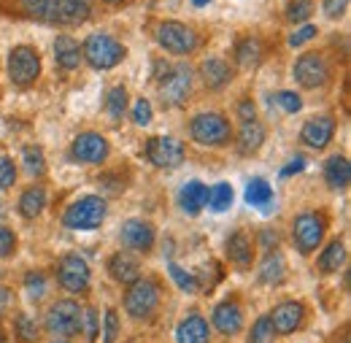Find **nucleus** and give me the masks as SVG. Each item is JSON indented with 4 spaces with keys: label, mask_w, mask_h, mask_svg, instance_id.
<instances>
[{
    "label": "nucleus",
    "mask_w": 351,
    "mask_h": 343,
    "mask_svg": "<svg viewBox=\"0 0 351 343\" xmlns=\"http://www.w3.org/2000/svg\"><path fill=\"white\" fill-rule=\"evenodd\" d=\"M157 76H160V100L171 108H178L189 100L192 95V82H195V73L186 62H157Z\"/></svg>",
    "instance_id": "f257e3e1"
},
{
    "label": "nucleus",
    "mask_w": 351,
    "mask_h": 343,
    "mask_svg": "<svg viewBox=\"0 0 351 343\" xmlns=\"http://www.w3.org/2000/svg\"><path fill=\"white\" fill-rule=\"evenodd\" d=\"M82 305L73 300H57L46 311V330L51 343H71L82 330Z\"/></svg>",
    "instance_id": "f03ea898"
},
{
    "label": "nucleus",
    "mask_w": 351,
    "mask_h": 343,
    "mask_svg": "<svg viewBox=\"0 0 351 343\" xmlns=\"http://www.w3.org/2000/svg\"><path fill=\"white\" fill-rule=\"evenodd\" d=\"M82 54L95 71H111L128 57V49L108 33H92L82 46Z\"/></svg>",
    "instance_id": "7ed1b4c3"
},
{
    "label": "nucleus",
    "mask_w": 351,
    "mask_h": 343,
    "mask_svg": "<svg viewBox=\"0 0 351 343\" xmlns=\"http://www.w3.org/2000/svg\"><path fill=\"white\" fill-rule=\"evenodd\" d=\"M154 38H157V43L165 51H171L176 57H186V54H192V51L200 49V33L195 27L184 25V22H176V19L160 22Z\"/></svg>",
    "instance_id": "20e7f679"
},
{
    "label": "nucleus",
    "mask_w": 351,
    "mask_h": 343,
    "mask_svg": "<svg viewBox=\"0 0 351 343\" xmlns=\"http://www.w3.org/2000/svg\"><path fill=\"white\" fill-rule=\"evenodd\" d=\"M108 214V206L100 195H84L76 203H71L62 214V224L68 230H95L103 224V219Z\"/></svg>",
    "instance_id": "39448f33"
},
{
    "label": "nucleus",
    "mask_w": 351,
    "mask_h": 343,
    "mask_svg": "<svg viewBox=\"0 0 351 343\" xmlns=\"http://www.w3.org/2000/svg\"><path fill=\"white\" fill-rule=\"evenodd\" d=\"M8 76H11L14 86H22V89L36 84L38 76H41V54H38V49L30 46V43L14 46L11 54H8Z\"/></svg>",
    "instance_id": "423d86ee"
},
{
    "label": "nucleus",
    "mask_w": 351,
    "mask_h": 343,
    "mask_svg": "<svg viewBox=\"0 0 351 343\" xmlns=\"http://www.w3.org/2000/svg\"><path fill=\"white\" fill-rule=\"evenodd\" d=\"M160 284L154 279H135L125 295V308L132 319H152L160 305Z\"/></svg>",
    "instance_id": "0eeeda50"
},
{
    "label": "nucleus",
    "mask_w": 351,
    "mask_h": 343,
    "mask_svg": "<svg viewBox=\"0 0 351 343\" xmlns=\"http://www.w3.org/2000/svg\"><path fill=\"white\" fill-rule=\"evenodd\" d=\"M292 235L300 255H313L327 235V219L322 211H303L292 224Z\"/></svg>",
    "instance_id": "6e6552de"
},
{
    "label": "nucleus",
    "mask_w": 351,
    "mask_h": 343,
    "mask_svg": "<svg viewBox=\"0 0 351 343\" xmlns=\"http://www.w3.org/2000/svg\"><path fill=\"white\" fill-rule=\"evenodd\" d=\"M189 135L200 146H224L230 141V122L221 114H217V111L197 114L189 122Z\"/></svg>",
    "instance_id": "1a4fd4ad"
},
{
    "label": "nucleus",
    "mask_w": 351,
    "mask_h": 343,
    "mask_svg": "<svg viewBox=\"0 0 351 343\" xmlns=\"http://www.w3.org/2000/svg\"><path fill=\"white\" fill-rule=\"evenodd\" d=\"M292 76L303 89H322L330 82V65L319 51H308V54L295 60Z\"/></svg>",
    "instance_id": "9d476101"
},
{
    "label": "nucleus",
    "mask_w": 351,
    "mask_h": 343,
    "mask_svg": "<svg viewBox=\"0 0 351 343\" xmlns=\"http://www.w3.org/2000/svg\"><path fill=\"white\" fill-rule=\"evenodd\" d=\"M89 279H92V273H89L87 259L82 257V255H65V257L60 259L57 281H60L62 289H68L73 295H84L89 289Z\"/></svg>",
    "instance_id": "9b49d317"
},
{
    "label": "nucleus",
    "mask_w": 351,
    "mask_h": 343,
    "mask_svg": "<svg viewBox=\"0 0 351 343\" xmlns=\"http://www.w3.org/2000/svg\"><path fill=\"white\" fill-rule=\"evenodd\" d=\"M146 157L157 168H178L184 163V143L173 135H154L146 141Z\"/></svg>",
    "instance_id": "f8f14e48"
},
{
    "label": "nucleus",
    "mask_w": 351,
    "mask_h": 343,
    "mask_svg": "<svg viewBox=\"0 0 351 343\" xmlns=\"http://www.w3.org/2000/svg\"><path fill=\"white\" fill-rule=\"evenodd\" d=\"M92 16V0H49L46 25H84Z\"/></svg>",
    "instance_id": "ddd939ff"
},
{
    "label": "nucleus",
    "mask_w": 351,
    "mask_h": 343,
    "mask_svg": "<svg viewBox=\"0 0 351 343\" xmlns=\"http://www.w3.org/2000/svg\"><path fill=\"white\" fill-rule=\"evenodd\" d=\"M108 152H111V143L100 132H82L73 141V146H71L73 160L82 163V165H100V163H106Z\"/></svg>",
    "instance_id": "4468645a"
},
{
    "label": "nucleus",
    "mask_w": 351,
    "mask_h": 343,
    "mask_svg": "<svg viewBox=\"0 0 351 343\" xmlns=\"http://www.w3.org/2000/svg\"><path fill=\"white\" fill-rule=\"evenodd\" d=\"M119 238L122 244L138 252V255H149L154 249V241H157V233H154V224L146 222V219H128L122 227H119Z\"/></svg>",
    "instance_id": "2eb2a0df"
},
{
    "label": "nucleus",
    "mask_w": 351,
    "mask_h": 343,
    "mask_svg": "<svg viewBox=\"0 0 351 343\" xmlns=\"http://www.w3.org/2000/svg\"><path fill=\"white\" fill-rule=\"evenodd\" d=\"M267 319H270L273 333H278V335H292L295 330L303 327V322H306V308H303L300 300H284L273 308V314H270Z\"/></svg>",
    "instance_id": "dca6fc26"
},
{
    "label": "nucleus",
    "mask_w": 351,
    "mask_h": 343,
    "mask_svg": "<svg viewBox=\"0 0 351 343\" xmlns=\"http://www.w3.org/2000/svg\"><path fill=\"white\" fill-rule=\"evenodd\" d=\"M332 135H335V119L332 117H311L300 130V141L311 149H327Z\"/></svg>",
    "instance_id": "f3484780"
},
{
    "label": "nucleus",
    "mask_w": 351,
    "mask_h": 343,
    "mask_svg": "<svg viewBox=\"0 0 351 343\" xmlns=\"http://www.w3.org/2000/svg\"><path fill=\"white\" fill-rule=\"evenodd\" d=\"M224 255H227V259H230L232 265L249 268V265L254 262V241H252V235H249L246 230L230 233L227 241H224Z\"/></svg>",
    "instance_id": "a211bd4d"
},
{
    "label": "nucleus",
    "mask_w": 351,
    "mask_h": 343,
    "mask_svg": "<svg viewBox=\"0 0 351 343\" xmlns=\"http://www.w3.org/2000/svg\"><path fill=\"white\" fill-rule=\"evenodd\" d=\"M214 327L221 335H238L243 327V308L238 305V300H224L214 308Z\"/></svg>",
    "instance_id": "6ab92c4d"
},
{
    "label": "nucleus",
    "mask_w": 351,
    "mask_h": 343,
    "mask_svg": "<svg viewBox=\"0 0 351 343\" xmlns=\"http://www.w3.org/2000/svg\"><path fill=\"white\" fill-rule=\"evenodd\" d=\"M200 76H203V82L208 89H214V92H219L224 86L232 82V68H230V62H224L221 57H208L203 65H200Z\"/></svg>",
    "instance_id": "aec40b11"
},
{
    "label": "nucleus",
    "mask_w": 351,
    "mask_h": 343,
    "mask_svg": "<svg viewBox=\"0 0 351 343\" xmlns=\"http://www.w3.org/2000/svg\"><path fill=\"white\" fill-rule=\"evenodd\" d=\"M208 338H211V330L200 314H189L186 319H181V324L176 330L178 343H208Z\"/></svg>",
    "instance_id": "412c9836"
},
{
    "label": "nucleus",
    "mask_w": 351,
    "mask_h": 343,
    "mask_svg": "<svg viewBox=\"0 0 351 343\" xmlns=\"http://www.w3.org/2000/svg\"><path fill=\"white\" fill-rule=\"evenodd\" d=\"M265 57V49L260 38H254V36H243L241 41L235 43V62L241 65V68H246V71H254L260 62H263Z\"/></svg>",
    "instance_id": "4be33fe9"
},
{
    "label": "nucleus",
    "mask_w": 351,
    "mask_h": 343,
    "mask_svg": "<svg viewBox=\"0 0 351 343\" xmlns=\"http://www.w3.org/2000/svg\"><path fill=\"white\" fill-rule=\"evenodd\" d=\"M178 203H181V209L189 216H197L206 209V203H208V187H206L203 181H189V184L181 189Z\"/></svg>",
    "instance_id": "5701e85b"
},
{
    "label": "nucleus",
    "mask_w": 351,
    "mask_h": 343,
    "mask_svg": "<svg viewBox=\"0 0 351 343\" xmlns=\"http://www.w3.org/2000/svg\"><path fill=\"white\" fill-rule=\"evenodd\" d=\"M349 178H351V165H349V157L343 154H335L324 163V181L330 189H346L349 187Z\"/></svg>",
    "instance_id": "b1692460"
},
{
    "label": "nucleus",
    "mask_w": 351,
    "mask_h": 343,
    "mask_svg": "<svg viewBox=\"0 0 351 343\" xmlns=\"http://www.w3.org/2000/svg\"><path fill=\"white\" fill-rule=\"evenodd\" d=\"M287 259L281 252H267V257L263 259L260 265V281L263 284H270V287H278L287 281Z\"/></svg>",
    "instance_id": "393cba45"
},
{
    "label": "nucleus",
    "mask_w": 351,
    "mask_h": 343,
    "mask_svg": "<svg viewBox=\"0 0 351 343\" xmlns=\"http://www.w3.org/2000/svg\"><path fill=\"white\" fill-rule=\"evenodd\" d=\"M54 57L65 71H76L82 62V46L73 36H57L54 41Z\"/></svg>",
    "instance_id": "a878e982"
},
{
    "label": "nucleus",
    "mask_w": 351,
    "mask_h": 343,
    "mask_svg": "<svg viewBox=\"0 0 351 343\" xmlns=\"http://www.w3.org/2000/svg\"><path fill=\"white\" fill-rule=\"evenodd\" d=\"M108 273H111L119 284H132L135 279H141V265H138V259H132L130 255L117 252V255H111V259H108Z\"/></svg>",
    "instance_id": "bb28decb"
},
{
    "label": "nucleus",
    "mask_w": 351,
    "mask_h": 343,
    "mask_svg": "<svg viewBox=\"0 0 351 343\" xmlns=\"http://www.w3.org/2000/svg\"><path fill=\"white\" fill-rule=\"evenodd\" d=\"M265 143V128L254 122H243V128L238 130V152L241 154H254Z\"/></svg>",
    "instance_id": "cd10ccee"
},
{
    "label": "nucleus",
    "mask_w": 351,
    "mask_h": 343,
    "mask_svg": "<svg viewBox=\"0 0 351 343\" xmlns=\"http://www.w3.org/2000/svg\"><path fill=\"white\" fill-rule=\"evenodd\" d=\"M46 209V189L44 187H27L19 198V214L25 219H36Z\"/></svg>",
    "instance_id": "c85d7f7f"
},
{
    "label": "nucleus",
    "mask_w": 351,
    "mask_h": 343,
    "mask_svg": "<svg viewBox=\"0 0 351 343\" xmlns=\"http://www.w3.org/2000/svg\"><path fill=\"white\" fill-rule=\"evenodd\" d=\"M343 262H346V246H343V241H330V246L319 257V270L322 273H335L338 268H343Z\"/></svg>",
    "instance_id": "c756f323"
},
{
    "label": "nucleus",
    "mask_w": 351,
    "mask_h": 343,
    "mask_svg": "<svg viewBox=\"0 0 351 343\" xmlns=\"http://www.w3.org/2000/svg\"><path fill=\"white\" fill-rule=\"evenodd\" d=\"M246 200L249 206H257V209H267L270 200H273V189L265 178H252L249 187H246Z\"/></svg>",
    "instance_id": "7c9ffc66"
},
{
    "label": "nucleus",
    "mask_w": 351,
    "mask_h": 343,
    "mask_svg": "<svg viewBox=\"0 0 351 343\" xmlns=\"http://www.w3.org/2000/svg\"><path fill=\"white\" fill-rule=\"evenodd\" d=\"M106 108H108V117L111 119H122L125 117V111H128V89H125V84H117L108 89Z\"/></svg>",
    "instance_id": "2f4dec72"
},
{
    "label": "nucleus",
    "mask_w": 351,
    "mask_h": 343,
    "mask_svg": "<svg viewBox=\"0 0 351 343\" xmlns=\"http://www.w3.org/2000/svg\"><path fill=\"white\" fill-rule=\"evenodd\" d=\"M284 16L289 25H308V19L313 16V0H289Z\"/></svg>",
    "instance_id": "473e14b6"
},
{
    "label": "nucleus",
    "mask_w": 351,
    "mask_h": 343,
    "mask_svg": "<svg viewBox=\"0 0 351 343\" xmlns=\"http://www.w3.org/2000/svg\"><path fill=\"white\" fill-rule=\"evenodd\" d=\"M211 211H217V214H221V211H227L230 206H232V187L230 184H217V187H211L208 189V203H206Z\"/></svg>",
    "instance_id": "72a5a7b5"
},
{
    "label": "nucleus",
    "mask_w": 351,
    "mask_h": 343,
    "mask_svg": "<svg viewBox=\"0 0 351 343\" xmlns=\"http://www.w3.org/2000/svg\"><path fill=\"white\" fill-rule=\"evenodd\" d=\"M22 163H25V171L30 173L33 178L46 173V157L41 152V146H25L22 149Z\"/></svg>",
    "instance_id": "f704fd0d"
},
{
    "label": "nucleus",
    "mask_w": 351,
    "mask_h": 343,
    "mask_svg": "<svg viewBox=\"0 0 351 343\" xmlns=\"http://www.w3.org/2000/svg\"><path fill=\"white\" fill-rule=\"evenodd\" d=\"M168 273H171V279L176 281L178 289H184V292H197V276H195V273L184 270V268L176 265V262L168 265Z\"/></svg>",
    "instance_id": "c9c22d12"
},
{
    "label": "nucleus",
    "mask_w": 351,
    "mask_h": 343,
    "mask_svg": "<svg viewBox=\"0 0 351 343\" xmlns=\"http://www.w3.org/2000/svg\"><path fill=\"white\" fill-rule=\"evenodd\" d=\"M19 3V14L25 19H36L46 25V11H49V0H16Z\"/></svg>",
    "instance_id": "e433bc0d"
},
{
    "label": "nucleus",
    "mask_w": 351,
    "mask_h": 343,
    "mask_svg": "<svg viewBox=\"0 0 351 343\" xmlns=\"http://www.w3.org/2000/svg\"><path fill=\"white\" fill-rule=\"evenodd\" d=\"M270 103H276L281 111H287V114H298L300 108H303V100H300V95H295V92H276V95H270Z\"/></svg>",
    "instance_id": "4c0bfd02"
},
{
    "label": "nucleus",
    "mask_w": 351,
    "mask_h": 343,
    "mask_svg": "<svg viewBox=\"0 0 351 343\" xmlns=\"http://www.w3.org/2000/svg\"><path fill=\"white\" fill-rule=\"evenodd\" d=\"M16 335H19L22 343L38 341V327H36V322H33L27 314H19V316H16Z\"/></svg>",
    "instance_id": "58836bf2"
},
{
    "label": "nucleus",
    "mask_w": 351,
    "mask_h": 343,
    "mask_svg": "<svg viewBox=\"0 0 351 343\" xmlns=\"http://www.w3.org/2000/svg\"><path fill=\"white\" fill-rule=\"evenodd\" d=\"M273 327H270V319L267 316H260L257 324L252 327V335H249V343H273Z\"/></svg>",
    "instance_id": "ea45409f"
},
{
    "label": "nucleus",
    "mask_w": 351,
    "mask_h": 343,
    "mask_svg": "<svg viewBox=\"0 0 351 343\" xmlns=\"http://www.w3.org/2000/svg\"><path fill=\"white\" fill-rule=\"evenodd\" d=\"M152 119H154V111H152L149 100H143V97L135 100V106H132V122H135L138 128H149Z\"/></svg>",
    "instance_id": "a19ab883"
},
{
    "label": "nucleus",
    "mask_w": 351,
    "mask_h": 343,
    "mask_svg": "<svg viewBox=\"0 0 351 343\" xmlns=\"http://www.w3.org/2000/svg\"><path fill=\"white\" fill-rule=\"evenodd\" d=\"M316 36H319V27H316V25H300V27L289 36V41L287 43H289L292 49H298V46H306L308 41H313Z\"/></svg>",
    "instance_id": "79ce46f5"
},
{
    "label": "nucleus",
    "mask_w": 351,
    "mask_h": 343,
    "mask_svg": "<svg viewBox=\"0 0 351 343\" xmlns=\"http://www.w3.org/2000/svg\"><path fill=\"white\" fill-rule=\"evenodd\" d=\"M16 184V165L11 157H0V189H11Z\"/></svg>",
    "instance_id": "37998d69"
},
{
    "label": "nucleus",
    "mask_w": 351,
    "mask_h": 343,
    "mask_svg": "<svg viewBox=\"0 0 351 343\" xmlns=\"http://www.w3.org/2000/svg\"><path fill=\"white\" fill-rule=\"evenodd\" d=\"M25 284H27L30 298L41 300V298L46 295V276L44 273H27V276H25Z\"/></svg>",
    "instance_id": "c03bdc74"
},
{
    "label": "nucleus",
    "mask_w": 351,
    "mask_h": 343,
    "mask_svg": "<svg viewBox=\"0 0 351 343\" xmlns=\"http://www.w3.org/2000/svg\"><path fill=\"white\" fill-rule=\"evenodd\" d=\"M82 330L87 333L89 343L97 341V330H100V324H97V311H95V308H87V311L82 314Z\"/></svg>",
    "instance_id": "a18cd8bd"
},
{
    "label": "nucleus",
    "mask_w": 351,
    "mask_h": 343,
    "mask_svg": "<svg viewBox=\"0 0 351 343\" xmlns=\"http://www.w3.org/2000/svg\"><path fill=\"white\" fill-rule=\"evenodd\" d=\"M16 252V233L8 227H0V259L11 257Z\"/></svg>",
    "instance_id": "49530a36"
},
{
    "label": "nucleus",
    "mask_w": 351,
    "mask_h": 343,
    "mask_svg": "<svg viewBox=\"0 0 351 343\" xmlns=\"http://www.w3.org/2000/svg\"><path fill=\"white\" fill-rule=\"evenodd\" d=\"M117 338H119V316H117L114 308H108L106 311V338H103V343H117Z\"/></svg>",
    "instance_id": "de8ad7c7"
},
{
    "label": "nucleus",
    "mask_w": 351,
    "mask_h": 343,
    "mask_svg": "<svg viewBox=\"0 0 351 343\" xmlns=\"http://www.w3.org/2000/svg\"><path fill=\"white\" fill-rule=\"evenodd\" d=\"M322 3H324V14H327L330 19L343 16V11L349 8V0H322Z\"/></svg>",
    "instance_id": "09e8293b"
},
{
    "label": "nucleus",
    "mask_w": 351,
    "mask_h": 343,
    "mask_svg": "<svg viewBox=\"0 0 351 343\" xmlns=\"http://www.w3.org/2000/svg\"><path fill=\"white\" fill-rule=\"evenodd\" d=\"M238 117L243 119V122H254L257 119V108H254V100H241L238 103Z\"/></svg>",
    "instance_id": "8fccbe9b"
},
{
    "label": "nucleus",
    "mask_w": 351,
    "mask_h": 343,
    "mask_svg": "<svg viewBox=\"0 0 351 343\" xmlns=\"http://www.w3.org/2000/svg\"><path fill=\"white\" fill-rule=\"evenodd\" d=\"M300 171H306V157H295L287 168H281V178H289V176H295Z\"/></svg>",
    "instance_id": "3c124183"
},
{
    "label": "nucleus",
    "mask_w": 351,
    "mask_h": 343,
    "mask_svg": "<svg viewBox=\"0 0 351 343\" xmlns=\"http://www.w3.org/2000/svg\"><path fill=\"white\" fill-rule=\"evenodd\" d=\"M263 244L267 249H270V246H278V233H276V230H273V233H270V230H263Z\"/></svg>",
    "instance_id": "603ef678"
},
{
    "label": "nucleus",
    "mask_w": 351,
    "mask_h": 343,
    "mask_svg": "<svg viewBox=\"0 0 351 343\" xmlns=\"http://www.w3.org/2000/svg\"><path fill=\"white\" fill-rule=\"evenodd\" d=\"M5 303H8V292H5V289H0V311L5 308Z\"/></svg>",
    "instance_id": "864d4df0"
},
{
    "label": "nucleus",
    "mask_w": 351,
    "mask_h": 343,
    "mask_svg": "<svg viewBox=\"0 0 351 343\" xmlns=\"http://www.w3.org/2000/svg\"><path fill=\"white\" fill-rule=\"evenodd\" d=\"M192 3H195V5H197V8H203V5H208V3H211V0H192Z\"/></svg>",
    "instance_id": "5fc2aeb1"
},
{
    "label": "nucleus",
    "mask_w": 351,
    "mask_h": 343,
    "mask_svg": "<svg viewBox=\"0 0 351 343\" xmlns=\"http://www.w3.org/2000/svg\"><path fill=\"white\" fill-rule=\"evenodd\" d=\"M108 5H119V3H125V0H106Z\"/></svg>",
    "instance_id": "6e6d98bb"
},
{
    "label": "nucleus",
    "mask_w": 351,
    "mask_h": 343,
    "mask_svg": "<svg viewBox=\"0 0 351 343\" xmlns=\"http://www.w3.org/2000/svg\"><path fill=\"white\" fill-rule=\"evenodd\" d=\"M0 343H5V333H3V327H0Z\"/></svg>",
    "instance_id": "4d7b16f0"
},
{
    "label": "nucleus",
    "mask_w": 351,
    "mask_h": 343,
    "mask_svg": "<svg viewBox=\"0 0 351 343\" xmlns=\"http://www.w3.org/2000/svg\"><path fill=\"white\" fill-rule=\"evenodd\" d=\"M3 214H5V209H3V200H0V219H3Z\"/></svg>",
    "instance_id": "13d9d810"
}]
</instances>
